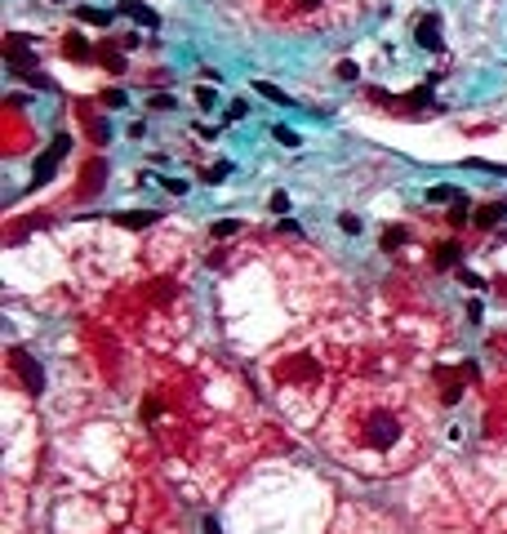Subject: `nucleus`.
<instances>
[{
  "label": "nucleus",
  "instance_id": "f257e3e1",
  "mask_svg": "<svg viewBox=\"0 0 507 534\" xmlns=\"http://www.w3.org/2000/svg\"><path fill=\"white\" fill-rule=\"evenodd\" d=\"M325 441L343 463L356 468H405L418 454V419L396 392L388 387H360L347 392L334 419L325 423Z\"/></svg>",
  "mask_w": 507,
  "mask_h": 534
},
{
  "label": "nucleus",
  "instance_id": "f03ea898",
  "mask_svg": "<svg viewBox=\"0 0 507 534\" xmlns=\"http://www.w3.org/2000/svg\"><path fill=\"white\" fill-rule=\"evenodd\" d=\"M272 374H276V383H321V366H316V356H307V352L276 361Z\"/></svg>",
  "mask_w": 507,
  "mask_h": 534
},
{
  "label": "nucleus",
  "instance_id": "7ed1b4c3",
  "mask_svg": "<svg viewBox=\"0 0 507 534\" xmlns=\"http://www.w3.org/2000/svg\"><path fill=\"white\" fill-rule=\"evenodd\" d=\"M9 366L18 370L22 387H27L31 396H41V392H45V370H41V361H36L27 347H9Z\"/></svg>",
  "mask_w": 507,
  "mask_h": 534
},
{
  "label": "nucleus",
  "instance_id": "20e7f679",
  "mask_svg": "<svg viewBox=\"0 0 507 534\" xmlns=\"http://www.w3.org/2000/svg\"><path fill=\"white\" fill-rule=\"evenodd\" d=\"M67 152H71V134H58V138L50 143V147H45L41 156H36L41 165H36V174H31V192L41 187V183H50V178H54V169H58V161H63Z\"/></svg>",
  "mask_w": 507,
  "mask_h": 534
},
{
  "label": "nucleus",
  "instance_id": "39448f33",
  "mask_svg": "<svg viewBox=\"0 0 507 534\" xmlns=\"http://www.w3.org/2000/svg\"><path fill=\"white\" fill-rule=\"evenodd\" d=\"M414 41L422 45V50L441 54V50H445V41H441V18H436V14H422L418 27H414Z\"/></svg>",
  "mask_w": 507,
  "mask_h": 534
},
{
  "label": "nucleus",
  "instance_id": "423d86ee",
  "mask_svg": "<svg viewBox=\"0 0 507 534\" xmlns=\"http://www.w3.org/2000/svg\"><path fill=\"white\" fill-rule=\"evenodd\" d=\"M112 223L142 232V227H156V223H161V214H156V210H120V214H112Z\"/></svg>",
  "mask_w": 507,
  "mask_h": 534
},
{
  "label": "nucleus",
  "instance_id": "0eeeda50",
  "mask_svg": "<svg viewBox=\"0 0 507 534\" xmlns=\"http://www.w3.org/2000/svg\"><path fill=\"white\" fill-rule=\"evenodd\" d=\"M116 14H129V18L138 22V27H147V31H156V27H161L156 9H152V5H138V0H120V9H116Z\"/></svg>",
  "mask_w": 507,
  "mask_h": 534
},
{
  "label": "nucleus",
  "instance_id": "6e6552de",
  "mask_svg": "<svg viewBox=\"0 0 507 534\" xmlns=\"http://www.w3.org/2000/svg\"><path fill=\"white\" fill-rule=\"evenodd\" d=\"M458 259H463V245H458V240H441V245L432 250V267H436V272H450Z\"/></svg>",
  "mask_w": 507,
  "mask_h": 534
},
{
  "label": "nucleus",
  "instance_id": "1a4fd4ad",
  "mask_svg": "<svg viewBox=\"0 0 507 534\" xmlns=\"http://www.w3.org/2000/svg\"><path fill=\"white\" fill-rule=\"evenodd\" d=\"M107 174H112V165H107V161H89V174H84V196H94V192H98L103 183H107Z\"/></svg>",
  "mask_w": 507,
  "mask_h": 534
},
{
  "label": "nucleus",
  "instance_id": "9d476101",
  "mask_svg": "<svg viewBox=\"0 0 507 534\" xmlns=\"http://www.w3.org/2000/svg\"><path fill=\"white\" fill-rule=\"evenodd\" d=\"M76 18L80 22H89V27H112V9H94V5H84V9H76Z\"/></svg>",
  "mask_w": 507,
  "mask_h": 534
},
{
  "label": "nucleus",
  "instance_id": "9b49d317",
  "mask_svg": "<svg viewBox=\"0 0 507 534\" xmlns=\"http://www.w3.org/2000/svg\"><path fill=\"white\" fill-rule=\"evenodd\" d=\"M405 240H409V227H401V223H396V227H383V240H379V245L392 254V250H401Z\"/></svg>",
  "mask_w": 507,
  "mask_h": 534
},
{
  "label": "nucleus",
  "instance_id": "f8f14e48",
  "mask_svg": "<svg viewBox=\"0 0 507 534\" xmlns=\"http://www.w3.org/2000/svg\"><path fill=\"white\" fill-rule=\"evenodd\" d=\"M503 214H507L503 205H480L472 218H476V227H494V223H503Z\"/></svg>",
  "mask_w": 507,
  "mask_h": 534
},
{
  "label": "nucleus",
  "instance_id": "ddd939ff",
  "mask_svg": "<svg viewBox=\"0 0 507 534\" xmlns=\"http://www.w3.org/2000/svg\"><path fill=\"white\" fill-rule=\"evenodd\" d=\"M236 232H240V223H236V218H219V223L210 227V236H214V240H232Z\"/></svg>",
  "mask_w": 507,
  "mask_h": 534
},
{
  "label": "nucleus",
  "instance_id": "4468645a",
  "mask_svg": "<svg viewBox=\"0 0 507 534\" xmlns=\"http://www.w3.org/2000/svg\"><path fill=\"white\" fill-rule=\"evenodd\" d=\"M84 54H89V50H84L80 36H67V41H63V58H71V63H84Z\"/></svg>",
  "mask_w": 507,
  "mask_h": 534
},
{
  "label": "nucleus",
  "instance_id": "2eb2a0df",
  "mask_svg": "<svg viewBox=\"0 0 507 534\" xmlns=\"http://www.w3.org/2000/svg\"><path fill=\"white\" fill-rule=\"evenodd\" d=\"M254 89H258V94H263V99H272V103H285V107H289V103H294V99H289V94H285V89H276V85H267V80H258V85H254Z\"/></svg>",
  "mask_w": 507,
  "mask_h": 534
},
{
  "label": "nucleus",
  "instance_id": "dca6fc26",
  "mask_svg": "<svg viewBox=\"0 0 507 534\" xmlns=\"http://www.w3.org/2000/svg\"><path fill=\"white\" fill-rule=\"evenodd\" d=\"M454 196H463V192H454V187H427V201L432 205H445V201H454Z\"/></svg>",
  "mask_w": 507,
  "mask_h": 534
},
{
  "label": "nucleus",
  "instance_id": "f3484780",
  "mask_svg": "<svg viewBox=\"0 0 507 534\" xmlns=\"http://www.w3.org/2000/svg\"><path fill=\"white\" fill-rule=\"evenodd\" d=\"M289 9H294V14H316V9L325 5V0H285Z\"/></svg>",
  "mask_w": 507,
  "mask_h": 534
},
{
  "label": "nucleus",
  "instance_id": "a211bd4d",
  "mask_svg": "<svg viewBox=\"0 0 507 534\" xmlns=\"http://www.w3.org/2000/svg\"><path fill=\"white\" fill-rule=\"evenodd\" d=\"M196 103L205 107V112H210V107H214V103H219V94H214V89H210V85H196Z\"/></svg>",
  "mask_w": 507,
  "mask_h": 534
},
{
  "label": "nucleus",
  "instance_id": "6ab92c4d",
  "mask_svg": "<svg viewBox=\"0 0 507 534\" xmlns=\"http://www.w3.org/2000/svg\"><path fill=\"white\" fill-rule=\"evenodd\" d=\"M103 67H107V71H116V76H120V71H125L129 63H125L120 54H107V50H103Z\"/></svg>",
  "mask_w": 507,
  "mask_h": 534
},
{
  "label": "nucleus",
  "instance_id": "aec40b11",
  "mask_svg": "<svg viewBox=\"0 0 507 534\" xmlns=\"http://www.w3.org/2000/svg\"><path fill=\"white\" fill-rule=\"evenodd\" d=\"M272 134H276V143H285V147H298V134H294V129H285V125H276Z\"/></svg>",
  "mask_w": 507,
  "mask_h": 534
},
{
  "label": "nucleus",
  "instance_id": "412c9836",
  "mask_svg": "<svg viewBox=\"0 0 507 534\" xmlns=\"http://www.w3.org/2000/svg\"><path fill=\"white\" fill-rule=\"evenodd\" d=\"M338 227H343L347 236H356V232H360V218H352V214H338Z\"/></svg>",
  "mask_w": 507,
  "mask_h": 534
},
{
  "label": "nucleus",
  "instance_id": "4be33fe9",
  "mask_svg": "<svg viewBox=\"0 0 507 534\" xmlns=\"http://www.w3.org/2000/svg\"><path fill=\"white\" fill-rule=\"evenodd\" d=\"M147 298H174V285H169V281H161V285H152V289H147Z\"/></svg>",
  "mask_w": 507,
  "mask_h": 534
},
{
  "label": "nucleus",
  "instance_id": "5701e85b",
  "mask_svg": "<svg viewBox=\"0 0 507 534\" xmlns=\"http://www.w3.org/2000/svg\"><path fill=\"white\" fill-rule=\"evenodd\" d=\"M334 76H338V80H356L360 71H356V63H338V71H334Z\"/></svg>",
  "mask_w": 507,
  "mask_h": 534
},
{
  "label": "nucleus",
  "instance_id": "b1692460",
  "mask_svg": "<svg viewBox=\"0 0 507 534\" xmlns=\"http://www.w3.org/2000/svg\"><path fill=\"white\" fill-rule=\"evenodd\" d=\"M272 210L276 214H289V196H285V192H272Z\"/></svg>",
  "mask_w": 507,
  "mask_h": 534
},
{
  "label": "nucleus",
  "instance_id": "393cba45",
  "mask_svg": "<svg viewBox=\"0 0 507 534\" xmlns=\"http://www.w3.org/2000/svg\"><path fill=\"white\" fill-rule=\"evenodd\" d=\"M152 107H156V112H169V107H174V94H156Z\"/></svg>",
  "mask_w": 507,
  "mask_h": 534
},
{
  "label": "nucleus",
  "instance_id": "a878e982",
  "mask_svg": "<svg viewBox=\"0 0 507 534\" xmlns=\"http://www.w3.org/2000/svg\"><path fill=\"white\" fill-rule=\"evenodd\" d=\"M463 218H467V201L458 196V205H454V210H450V223H463Z\"/></svg>",
  "mask_w": 507,
  "mask_h": 534
},
{
  "label": "nucleus",
  "instance_id": "bb28decb",
  "mask_svg": "<svg viewBox=\"0 0 507 534\" xmlns=\"http://www.w3.org/2000/svg\"><path fill=\"white\" fill-rule=\"evenodd\" d=\"M103 103H107V107H125V94L112 89V94H103Z\"/></svg>",
  "mask_w": 507,
  "mask_h": 534
},
{
  "label": "nucleus",
  "instance_id": "cd10ccee",
  "mask_svg": "<svg viewBox=\"0 0 507 534\" xmlns=\"http://www.w3.org/2000/svg\"><path fill=\"white\" fill-rule=\"evenodd\" d=\"M156 414H161V405H156V400H142V419H147V423H152Z\"/></svg>",
  "mask_w": 507,
  "mask_h": 534
},
{
  "label": "nucleus",
  "instance_id": "c85d7f7f",
  "mask_svg": "<svg viewBox=\"0 0 507 534\" xmlns=\"http://www.w3.org/2000/svg\"><path fill=\"white\" fill-rule=\"evenodd\" d=\"M94 138H98V143H107V138H112V129H107V120H98V125H94Z\"/></svg>",
  "mask_w": 507,
  "mask_h": 534
},
{
  "label": "nucleus",
  "instance_id": "c756f323",
  "mask_svg": "<svg viewBox=\"0 0 507 534\" xmlns=\"http://www.w3.org/2000/svg\"><path fill=\"white\" fill-rule=\"evenodd\" d=\"M205 534H223V526H219L214 517H205Z\"/></svg>",
  "mask_w": 507,
  "mask_h": 534
},
{
  "label": "nucleus",
  "instance_id": "7c9ffc66",
  "mask_svg": "<svg viewBox=\"0 0 507 534\" xmlns=\"http://www.w3.org/2000/svg\"><path fill=\"white\" fill-rule=\"evenodd\" d=\"M54 5H63V0H54Z\"/></svg>",
  "mask_w": 507,
  "mask_h": 534
}]
</instances>
